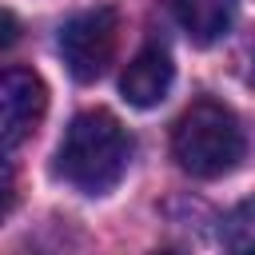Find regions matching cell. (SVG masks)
Segmentation results:
<instances>
[{
    "label": "cell",
    "mask_w": 255,
    "mask_h": 255,
    "mask_svg": "<svg viewBox=\"0 0 255 255\" xmlns=\"http://www.w3.org/2000/svg\"><path fill=\"white\" fill-rule=\"evenodd\" d=\"M128 159H131V139L124 124L112 112L96 108V112H80L68 124L56 147V175L84 195H104L124 179Z\"/></svg>",
    "instance_id": "1"
},
{
    "label": "cell",
    "mask_w": 255,
    "mask_h": 255,
    "mask_svg": "<svg viewBox=\"0 0 255 255\" xmlns=\"http://www.w3.org/2000/svg\"><path fill=\"white\" fill-rule=\"evenodd\" d=\"M171 151H175L183 171H191L199 179H219V175H227L243 163V151H247L243 124L227 104L195 100L175 120Z\"/></svg>",
    "instance_id": "2"
},
{
    "label": "cell",
    "mask_w": 255,
    "mask_h": 255,
    "mask_svg": "<svg viewBox=\"0 0 255 255\" xmlns=\"http://www.w3.org/2000/svg\"><path fill=\"white\" fill-rule=\"evenodd\" d=\"M116 44H120V16H116V8L76 12L60 28V56H64L68 72L80 84H92V80H100L108 72V64L116 60Z\"/></svg>",
    "instance_id": "3"
},
{
    "label": "cell",
    "mask_w": 255,
    "mask_h": 255,
    "mask_svg": "<svg viewBox=\"0 0 255 255\" xmlns=\"http://www.w3.org/2000/svg\"><path fill=\"white\" fill-rule=\"evenodd\" d=\"M48 88L32 68H0V155L16 151L40 124Z\"/></svg>",
    "instance_id": "4"
},
{
    "label": "cell",
    "mask_w": 255,
    "mask_h": 255,
    "mask_svg": "<svg viewBox=\"0 0 255 255\" xmlns=\"http://www.w3.org/2000/svg\"><path fill=\"white\" fill-rule=\"evenodd\" d=\"M171 80H175V64L163 48H143L128 60L124 76H120V92L131 108H155L163 104V96L171 92Z\"/></svg>",
    "instance_id": "5"
},
{
    "label": "cell",
    "mask_w": 255,
    "mask_h": 255,
    "mask_svg": "<svg viewBox=\"0 0 255 255\" xmlns=\"http://www.w3.org/2000/svg\"><path fill=\"white\" fill-rule=\"evenodd\" d=\"M179 28L191 36V44H215L231 32L235 0H167Z\"/></svg>",
    "instance_id": "6"
},
{
    "label": "cell",
    "mask_w": 255,
    "mask_h": 255,
    "mask_svg": "<svg viewBox=\"0 0 255 255\" xmlns=\"http://www.w3.org/2000/svg\"><path fill=\"white\" fill-rule=\"evenodd\" d=\"M16 40H20V20H16L12 12L0 8V52H8Z\"/></svg>",
    "instance_id": "7"
},
{
    "label": "cell",
    "mask_w": 255,
    "mask_h": 255,
    "mask_svg": "<svg viewBox=\"0 0 255 255\" xmlns=\"http://www.w3.org/2000/svg\"><path fill=\"white\" fill-rule=\"evenodd\" d=\"M12 203H16V187H12L8 179H0V219L12 211Z\"/></svg>",
    "instance_id": "8"
}]
</instances>
